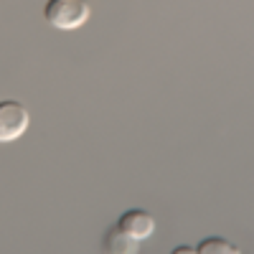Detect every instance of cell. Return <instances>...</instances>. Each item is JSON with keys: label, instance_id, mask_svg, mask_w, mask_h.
Wrapping results in <instances>:
<instances>
[{"label": "cell", "instance_id": "1", "mask_svg": "<svg viewBox=\"0 0 254 254\" xmlns=\"http://www.w3.org/2000/svg\"><path fill=\"white\" fill-rule=\"evenodd\" d=\"M44 18L56 31H76L92 18V5L89 0H46Z\"/></svg>", "mask_w": 254, "mask_h": 254}, {"label": "cell", "instance_id": "2", "mask_svg": "<svg viewBox=\"0 0 254 254\" xmlns=\"http://www.w3.org/2000/svg\"><path fill=\"white\" fill-rule=\"evenodd\" d=\"M28 125H31V115L23 102L0 99V142H13L23 137Z\"/></svg>", "mask_w": 254, "mask_h": 254}, {"label": "cell", "instance_id": "3", "mask_svg": "<svg viewBox=\"0 0 254 254\" xmlns=\"http://www.w3.org/2000/svg\"><path fill=\"white\" fill-rule=\"evenodd\" d=\"M115 226L120 231H125L127 237H132L135 242H145V239H150L153 231H155V216L147 208H127L120 214Z\"/></svg>", "mask_w": 254, "mask_h": 254}, {"label": "cell", "instance_id": "4", "mask_svg": "<svg viewBox=\"0 0 254 254\" xmlns=\"http://www.w3.org/2000/svg\"><path fill=\"white\" fill-rule=\"evenodd\" d=\"M102 254H140V242L127 237L117 226H110L102 234Z\"/></svg>", "mask_w": 254, "mask_h": 254}, {"label": "cell", "instance_id": "5", "mask_svg": "<svg viewBox=\"0 0 254 254\" xmlns=\"http://www.w3.org/2000/svg\"><path fill=\"white\" fill-rule=\"evenodd\" d=\"M196 254H242V249L224 237H203L196 247Z\"/></svg>", "mask_w": 254, "mask_h": 254}, {"label": "cell", "instance_id": "6", "mask_svg": "<svg viewBox=\"0 0 254 254\" xmlns=\"http://www.w3.org/2000/svg\"><path fill=\"white\" fill-rule=\"evenodd\" d=\"M171 254H196V249L188 247V244H178V247L171 249Z\"/></svg>", "mask_w": 254, "mask_h": 254}]
</instances>
